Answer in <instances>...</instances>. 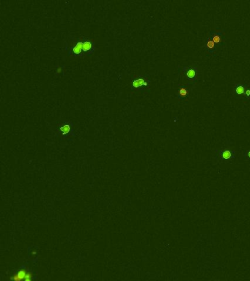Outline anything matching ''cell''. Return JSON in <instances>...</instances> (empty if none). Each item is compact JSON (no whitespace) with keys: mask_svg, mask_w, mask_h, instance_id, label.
I'll use <instances>...</instances> for the list:
<instances>
[{"mask_svg":"<svg viewBox=\"0 0 250 281\" xmlns=\"http://www.w3.org/2000/svg\"><path fill=\"white\" fill-rule=\"evenodd\" d=\"M224 31L220 30H213L209 33L208 36L211 37V39L214 41V43L217 45V46H221L224 42V35H223Z\"/></svg>","mask_w":250,"mask_h":281,"instance_id":"4","label":"cell"},{"mask_svg":"<svg viewBox=\"0 0 250 281\" xmlns=\"http://www.w3.org/2000/svg\"><path fill=\"white\" fill-rule=\"evenodd\" d=\"M217 47H218V46L214 43V41L212 40L211 37H210L209 36L208 37V38L206 42V51L208 53H210V54H214V53H215L217 51Z\"/></svg>","mask_w":250,"mask_h":281,"instance_id":"7","label":"cell"},{"mask_svg":"<svg viewBox=\"0 0 250 281\" xmlns=\"http://www.w3.org/2000/svg\"><path fill=\"white\" fill-rule=\"evenodd\" d=\"M183 72L186 79L189 82L193 83V84L196 82L198 76L197 69L196 67L194 66H186L183 68Z\"/></svg>","mask_w":250,"mask_h":281,"instance_id":"3","label":"cell"},{"mask_svg":"<svg viewBox=\"0 0 250 281\" xmlns=\"http://www.w3.org/2000/svg\"><path fill=\"white\" fill-rule=\"evenodd\" d=\"M61 70H62V69H61V68H58V70H58V71H57L58 73H60V72H61Z\"/></svg>","mask_w":250,"mask_h":281,"instance_id":"12","label":"cell"},{"mask_svg":"<svg viewBox=\"0 0 250 281\" xmlns=\"http://www.w3.org/2000/svg\"><path fill=\"white\" fill-rule=\"evenodd\" d=\"M244 100H250V86L249 85H248L247 89H246L245 95H244Z\"/></svg>","mask_w":250,"mask_h":281,"instance_id":"10","label":"cell"},{"mask_svg":"<svg viewBox=\"0 0 250 281\" xmlns=\"http://www.w3.org/2000/svg\"><path fill=\"white\" fill-rule=\"evenodd\" d=\"M150 80L148 79L146 77L141 76L133 80L131 86H132L133 89L143 91L145 89H148L150 86Z\"/></svg>","mask_w":250,"mask_h":281,"instance_id":"2","label":"cell"},{"mask_svg":"<svg viewBox=\"0 0 250 281\" xmlns=\"http://www.w3.org/2000/svg\"><path fill=\"white\" fill-rule=\"evenodd\" d=\"M70 129L71 128H70V126L69 125H64L63 126H62L59 128V130H60V132L62 133V135H67L70 133Z\"/></svg>","mask_w":250,"mask_h":281,"instance_id":"9","label":"cell"},{"mask_svg":"<svg viewBox=\"0 0 250 281\" xmlns=\"http://www.w3.org/2000/svg\"><path fill=\"white\" fill-rule=\"evenodd\" d=\"M249 157H250V152H249Z\"/></svg>","mask_w":250,"mask_h":281,"instance_id":"13","label":"cell"},{"mask_svg":"<svg viewBox=\"0 0 250 281\" xmlns=\"http://www.w3.org/2000/svg\"><path fill=\"white\" fill-rule=\"evenodd\" d=\"M189 95V89L185 85H180L178 90L177 97L179 100H185Z\"/></svg>","mask_w":250,"mask_h":281,"instance_id":"6","label":"cell"},{"mask_svg":"<svg viewBox=\"0 0 250 281\" xmlns=\"http://www.w3.org/2000/svg\"><path fill=\"white\" fill-rule=\"evenodd\" d=\"M247 86H248V84H241V83H236V84H235L234 92L236 94V95L238 98L244 99Z\"/></svg>","mask_w":250,"mask_h":281,"instance_id":"5","label":"cell"},{"mask_svg":"<svg viewBox=\"0 0 250 281\" xmlns=\"http://www.w3.org/2000/svg\"><path fill=\"white\" fill-rule=\"evenodd\" d=\"M66 51L68 52L69 55H73L76 57L81 56L84 54L83 51V38L79 41L73 43L70 47L66 46Z\"/></svg>","mask_w":250,"mask_h":281,"instance_id":"1","label":"cell"},{"mask_svg":"<svg viewBox=\"0 0 250 281\" xmlns=\"http://www.w3.org/2000/svg\"><path fill=\"white\" fill-rule=\"evenodd\" d=\"M222 157H223V158H225V159L230 158V157H231V152L230 151H228V150L225 151L223 153H222Z\"/></svg>","mask_w":250,"mask_h":281,"instance_id":"11","label":"cell"},{"mask_svg":"<svg viewBox=\"0 0 250 281\" xmlns=\"http://www.w3.org/2000/svg\"><path fill=\"white\" fill-rule=\"evenodd\" d=\"M32 276V274L27 273L25 271L21 270V271H19L17 274H16V275H15L13 277V279L15 280H20L24 279L25 280L29 281V280H31Z\"/></svg>","mask_w":250,"mask_h":281,"instance_id":"8","label":"cell"}]
</instances>
